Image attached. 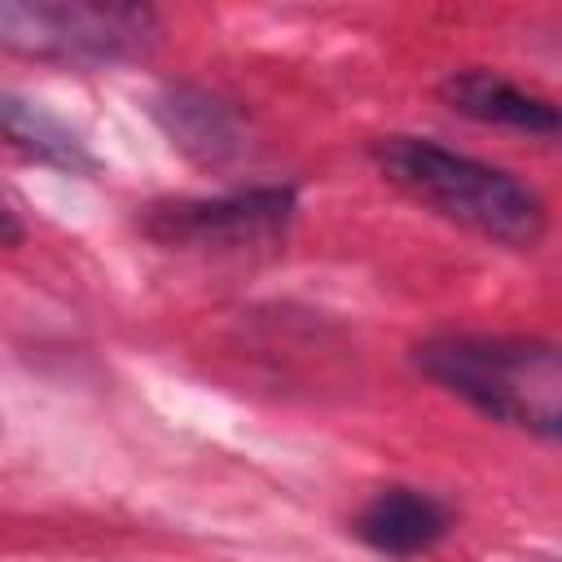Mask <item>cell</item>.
Masks as SVG:
<instances>
[{"label": "cell", "mask_w": 562, "mask_h": 562, "mask_svg": "<svg viewBox=\"0 0 562 562\" xmlns=\"http://www.w3.org/2000/svg\"><path fill=\"white\" fill-rule=\"evenodd\" d=\"M378 171L439 220L470 228L496 246L531 250L549 228L544 198L514 171L457 154L426 136H382L373 145Z\"/></svg>", "instance_id": "6da1fadb"}, {"label": "cell", "mask_w": 562, "mask_h": 562, "mask_svg": "<svg viewBox=\"0 0 562 562\" xmlns=\"http://www.w3.org/2000/svg\"><path fill=\"white\" fill-rule=\"evenodd\" d=\"M417 369L492 422L553 439L562 426L558 347L540 338L448 334L413 351Z\"/></svg>", "instance_id": "7a4b0ae2"}, {"label": "cell", "mask_w": 562, "mask_h": 562, "mask_svg": "<svg viewBox=\"0 0 562 562\" xmlns=\"http://www.w3.org/2000/svg\"><path fill=\"white\" fill-rule=\"evenodd\" d=\"M162 26L145 4L0 0V48L53 66H114L154 53Z\"/></svg>", "instance_id": "3957f363"}, {"label": "cell", "mask_w": 562, "mask_h": 562, "mask_svg": "<svg viewBox=\"0 0 562 562\" xmlns=\"http://www.w3.org/2000/svg\"><path fill=\"white\" fill-rule=\"evenodd\" d=\"M294 215V189L255 184L224 198H189L149 206L145 233L158 246H198V250H250L285 237Z\"/></svg>", "instance_id": "277c9868"}, {"label": "cell", "mask_w": 562, "mask_h": 562, "mask_svg": "<svg viewBox=\"0 0 562 562\" xmlns=\"http://www.w3.org/2000/svg\"><path fill=\"white\" fill-rule=\"evenodd\" d=\"M439 97L448 110L474 119V123H487V127H514V132H527V136H558V105L496 70H483V66H470V70H452L443 83H439Z\"/></svg>", "instance_id": "5b68a950"}, {"label": "cell", "mask_w": 562, "mask_h": 562, "mask_svg": "<svg viewBox=\"0 0 562 562\" xmlns=\"http://www.w3.org/2000/svg\"><path fill=\"white\" fill-rule=\"evenodd\" d=\"M351 527L369 549H378L386 558H417L448 536L452 514L439 496L395 483V487L373 492Z\"/></svg>", "instance_id": "8992f818"}, {"label": "cell", "mask_w": 562, "mask_h": 562, "mask_svg": "<svg viewBox=\"0 0 562 562\" xmlns=\"http://www.w3.org/2000/svg\"><path fill=\"white\" fill-rule=\"evenodd\" d=\"M154 119L162 123L171 145L202 167L228 162L246 149V127H241L237 110L228 101L211 97L206 88H189V83L162 88L154 97Z\"/></svg>", "instance_id": "52a82bcc"}, {"label": "cell", "mask_w": 562, "mask_h": 562, "mask_svg": "<svg viewBox=\"0 0 562 562\" xmlns=\"http://www.w3.org/2000/svg\"><path fill=\"white\" fill-rule=\"evenodd\" d=\"M0 132L26 149L31 158L48 162V167H61L70 176H88L97 171V158L88 149V140L66 123L57 119L48 105L31 101V97H18V92H0Z\"/></svg>", "instance_id": "ba28073f"}, {"label": "cell", "mask_w": 562, "mask_h": 562, "mask_svg": "<svg viewBox=\"0 0 562 562\" xmlns=\"http://www.w3.org/2000/svg\"><path fill=\"white\" fill-rule=\"evenodd\" d=\"M18 241H22V220L9 206V198L0 193V246H18Z\"/></svg>", "instance_id": "9c48e42d"}]
</instances>
